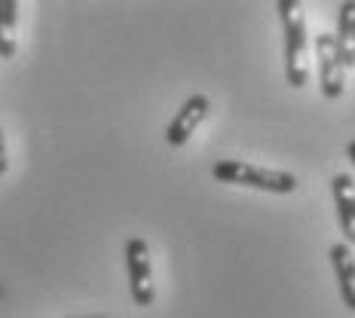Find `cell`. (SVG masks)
<instances>
[{"instance_id": "6da1fadb", "label": "cell", "mask_w": 355, "mask_h": 318, "mask_svg": "<svg viewBox=\"0 0 355 318\" xmlns=\"http://www.w3.org/2000/svg\"><path fill=\"white\" fill-rule=\"evenodd\" d=\"M279 19H282V34H285V77L288 86L303 89L309 80L306 71V49H309V34H306V19H303V6L297 0H279L276 3Z\"/></svg>"}, {"instance_id": "7a4b0ae2", "label": "cell", "mask_w": 355, "mask_h": 318, "mask_svg": "<svg viewBox=\"0 0 355 318\" xmlns=\"http://www.w3.org/2000/svg\"><path fill=\"white\" fill-rule=\"evenodd\" d=\"M211 177L220 184H236V187L263 190V193H294L297 190V177L276 168H261L242 159H220L211 166Z\"/></svg>"}, {"instance_id": "3957f363", "label": "cell", "mask_w": 355, "mask_h": 318, "mask_svg": "<svg viewBox=\"0 0 355 318\" xmlns=\"http://www.w3.org/2000/svg\"><path fill=\"white\" fill-rule=\"evenodd\" d=\"M125 270H129V294L135 306H153L157 285H153V263H150V245L141 236H132L125 242Z\"/></svg>"}, {"instance_id": "277c9868", "label": "cell", "mask_w": 355, "mask_h": 318, "mask_svg": "<svg viewBox=\"0 0 355 318\" xmlns=\"http://www.w3.org/2000/svg\"><path fill=\"white\" fill-rule=\"evenodd\" d=\"M211 114V101L209 95L196 92L178 107V114L172 116V123L166 125V144L168 147H184L190 141V135L205 123V116Z\"/></svg>"}, {"instance_id": "5b68a950", "label": "cell", "mask_w": 355, "mask_h": 318, "mask_svg": "<svg viewBox=\"0 0 355 318\" xmlns=\"http://www.w3.org/2000/svg\"><path fill=\"white\" fill-rule=\"evenodd\" d=\"M315 58H319V80H322V95L328 101H337L343 95V62H340L337 43L331 34H319L315 37Z\"/></svg>"}, {"instance_id": "8992f818", "label": "cell", "mask_w": 355, "mask_h": 318, "mask_svg": "<svg viewBox=\"0 0 355 318\" xmlns=\"http://www.w3.org/2000/svg\"><path fill=\"white\" fill-rule=\"evenodd\" d=\"M331 193H334V211H337L340 233H343L346 245H355V181L349 175H334Z\"/></svg>"}, {"instance_id": "52a82bcc", "label": "cell", "mask_w": 355, "mask_h": 318, "mask_svg": "<svg viewBox=\"0 0 355 318\" xmlns=\"http://www.w3.org/2000/svg\"><path fill=\"white\" fill-rule=\"evenodd\" d=\"M331 266H334V279L340 288V297H343V306L355 312V254L346 242H334L328 248Z\"/></svg>"}, {"instance_id": "ba28073f", "label": "cell", "mask_w": 355, "mask_h": 318, "mask_svg": "<svg viewBox=\"0 0 355 318\" xmlns=\"http://www.w3.org/2000/svg\"><path fill=\"white\" fill-rule=\"evenodd\" d=\"M334 43H337V53H340L343 68H355V0L340 3Z\"/></svg>"}, {"instance_id": "9c48e42d", "label": "cell", "mask_w": 355, "mask_h": 318, "mask_svg": "<svg viewBox=\"0 0 355 318\" xmlns=\"http://www.w3.org/2000/svg\"><path fill=\"white\" fill-rule=\"evenodd\" d=\"M16 25H19V3L0 0V58L16 55Z\"/></svg>"}, {"instance_id": "30bf717a", "label": "cell", "mask_w": 355, "mask_h": 318, "mask_svg": "<svg viewBox=\"0 0 355 318\" xmlns=\"http://www.w3.org/2000/svg\"><path fill=\"white\" fill-rule=\"evenodd\" d=\"M6 168H10V159H6V138H3V132H0V175H6Z\"/></svg>"}, {"instance_id": "8fae6325", "label": "cell", "mask_w": 355, "mask_h": 318, "mask_svg": "<svg viewBox=\"0 0 355 318\" xmlns=\"http://www.w3.org/2000/svg\"><path fill=\"white\" fill-rule=\"evenodd\" d=\"M346 153H349V162H352V166H355V138H352V141H349V144H346Z\"/></svg>"}]
</instances>
